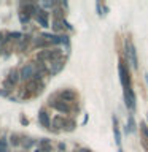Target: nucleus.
Instances as JSON below:
<instances>
[{
  "label": "nucleus",
  "instance_id": "1",
  "mask_svg": "<svg viewBox=\"0 0 148 152\" xmlns=\"http://www.w3.org/2000/svg\"><path fill=\"white\" fill-rule=\"evenodd\" d=\"M147 81H148V76H147Z\"/></svg>",
  "mask_w": 148,
  "mask_h": 152
}]
</instances>
